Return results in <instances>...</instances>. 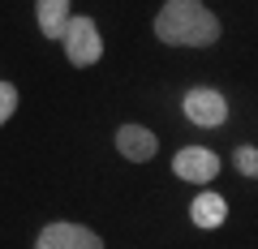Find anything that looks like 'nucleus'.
I'll list each match as a JSON object with an SVG mask.
<instances>
[{"instance_id": "obj_1", "label": "nucleus", "mask_w": 258, "mask_h": 249, "mask_svg": "<svg viewBox=\"0 0 258 249\" xmlns=\"http://www.w3.org/2000/svg\"><path fill=\"white\" fill-rule=\"evenodd\" d=\"M155 35L176 47H207L220 39V22L203 0H168L155 18Z\"/></svg>"}, {"instance_id": "obj_2", "label": "nucleus", "mask_w": 258, "mask_h": 249, "mask_svg": "<svg viewBox=\"0 0 258 249\" xmlns=\"http://www.w3.org/2000/svg\"><path fill=\"white\" fill-rule=\"evenodd\" d=\"M60 43H64V56H69L78 69L95 65V60L103 56V39H99V30H95L91 18H69V26H64Z\"/></svg>"}, {"instance_id": "obj_3", "label": "nucleus", "mask_w": 258, "mask_h": 249, "mask_svg": "<svg viewBox=\"0 0 258 249\" xmlns=\"http://www.w3.org/2000/svg\"><path fill=\"white\" fill-rule=\"evenodd\" d=\"M35 249H103V240L82 223H47L39 232Z\"/></svg>"}, {"instance_id": "obj_4", "label": "nucleus", "mask_w": 258, "mask_h": 249, "mask_svg": "<svg viewBox=\"0 0 258 249\" xmlns=\"http://www.w3.org/2000/svg\"><path fill=\"white\" fill-rule=\"evenodd\" d=\"M185 116H189L198 129H215V125H224V116H228V103H224L220 91L198 86V91L185 95Z\"/></svg>"}, {"instance_id": "obj_5", "label": "nucleus", "mask_w": 258, "mask_h": 249, "mask_svg": "<svg viewBox=\"0 0 258 249\" xmlns=\"http://www.w3.org/2000/svg\"><path fill=\"white\" fill-rule=\"evenodd\" d=\"M172 172L181 176V181H198V185H207V181H215V172H220V159H215L207 146H185L181 155L172 159Z\"/></svg>"}, {"instance_id": "obj_6", "label": "nucleus", "mask_w": 258, "mask_h": 249, "mask_svg": "<svg viewBox=\"0 0 258 249\" xmlns=\"http://www.w3.org/2000/svg\"><path fill=\"white\" fill-rule=\"evenodd\" d=\"M116 146H120V155L125 159H134V163H142V159H151L155 155V133L151 129H142V125H120V133H116Z\"/></svg>"}, {"instance_id": "obj_7", "label": "nucleus", "mask_w": 258, "mask_h": 249, "mask_svg": "<svg viewBox=\"0 0 258 249\" xmlns=\"http://www.w3.org/2000/svg\"><path fill=\"white\" fill-rule=\"evenodd\" d=\"M224 215H228V202H224V194H198L189 206V219L198 223V228H220Z\"/></svg>"}, {"instance_id": "obj_8", "label": "nucleus", "mask_w": 258, "mask_h": 249, "mask_svg": "<svg viewBox=\"0 0 258 249\" xmlns=\"http://www.w3.org/2000/svg\"><path fill=\"white\" fill-rule=\"evenodd\" d=\"M39 30L47 39H60L64 26H69V0H39Z\"/></svg>"}, {"instance_id": "obj_9", "label": "nucleus", "mask_w": 258, "mask_h": 249, "mask_svg": "<svg viewBox=\"0 0 258 249\" xmlns=\"http://www.w3.org/2000/svg\"><path fill=\"white\" fill-rule=\"evenodd\" d=\"M237 172H245V176H258V146H237Z\"/></svg>"}, {"instance_id": "obj_10", "label": "nucleus", "mask_w": 258, "mask_h": 249, "mask_svg": "<svg viewBox=\"0 0 258 249\" xmlns=\"http://www.w3.org/2000/svg\"><path fill=\"white\" fill-rule=\"evenodd\" d=\"M13 108H18V91H13L9 82H0V125L13 116Z\"/></svg>"}]
</instances>
